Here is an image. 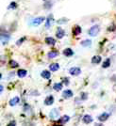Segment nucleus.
Here are the masks:
<instances>
[{"instance_id": "obj_1", "label": "nucleus", "mask_w": 116, "mask_h": 126, "mask_svg": "<svg viewBox=\"0 0 116 126\" xmlns=\"http://www.w3.org/2000/svg\"><path fill=\"white\" fill-rule=\"evenodd\" d=\"M99 31H100V27H99V26H98V25H95V26L91 27L88 33H89V35L92 36V37H95V36L99 33Z\"/></svg>"}, {"instance_id": "obj_2", "label": "nucleus", "mask_w": 116, "mask_h": 126, "mask_svg": "<svg viewBox=\"0 0 116 126\" xmlns=\"http://www.w3.org/2000/svg\"><path fill=\"white\" fill-rule=\"evenodd\" d=\"M44 20H45V18H44V17H37V18H35L34 20H32L31 26H40L42 23H43Z\"/></svg>"}, {"instance_id": "obj_3", "label": "nucleus", "mask_w": 116, "mask_h": 126, "mask_svg": "<svg viewBox=\"0 0 116 126\" xmlns=\"http://www.w3.org/2000/svg\"><path fill=\"white\" fill-rule=\"evenodd\" d=\"M69 73L71 75H74V76H77V75H79L81 74V70L78 67H72V68L69 70Z\"/></svg>"}, {"instance_id": "obj_4", "label": "nucleus", "mask_w": 116, "mask_h": 126, "mask_svg": "<svg viewBox=\"0 0 116 126\" xmlns=\"http://www.w3.org/2000/svg\"><path fill=\"white\" fill-rule=\"evenodd\" d=\"M58 116H59V112H58L57 108L52 109V110L50 111V113H49V117H50L51 120H56L57 118H58Z\"/></svg>"}, {"instance_id": "obj_5", "label": "nucleus", "mask_w": 116, "mask_h": 126, "mask_svg": "<svg viewBox=\"0 0 116 126\" xmlns=\"http://www.w3.org/2000/svg\"><path fill=\"white\" fill-rule=\"evenodd\" d=\"M93 117L91 115H88V114H86V115L83 116V119H82V121L84 122L85 124H90L93 122Z\"/></svg>"}, {"instance_id": "obj_6", "label": "nucleus", "mask_w": 116, "mask_h": 126, "mask_svg": "<svg viewBox=\"0 0 116 126\" xmlns=\"http://www.w3.org/2000/svg\"><path fill=\"white\" fill-rule=\"evenodd\" d=\"M54 104V96L53 95H48L44 100V105H51Z\"/></svg>"}, {"instance_id": "obj_7", "label": "nucleus", "mask_w": 116, "mask_h": 126, "mask_svg": "<svg viewBox=\"0 0 116 126\" xmlns=\"http://www.w3.org/2000/svg\"><path fill=\"white\" fill-rule=\"evenodd\" d=\"M72 96H73V91L71 89H66V90H64L63 92H62V97H63L64 99H69Z\"/></svg>"}, {"instance_id": "obj_8", "label": "nucleus", "mask_w": 116, "mask_h": 126, "mask_svg": "<svg viewBox=\"0 0 116 126\" xmlns=\"http://www.w3.org/2000/svg\"><path fill=\"white\" fill-rule=\"evenodd\" d=\"M70 121V117L68 115H64V116H61L60 117V119L58 120V122H59V124H64V123H66V122H68Z\"/></svg>"}, {"instance_id": "obj_9", "label": "nucleus", "mask_w": 116, "mask_h": 126, "mask_svg": "<svg viewBox=\"0 0 116 126\" xmlns=\"http://www.w3.org/2000/svg\"><path fill=\"white\" fill-rule=\"evenodd\" d=\"M109 117H110V114L105 112V113H102L100 116H98V120H99V121H101V122H104V121H106L109 119Z\"/></svg>"}, {"instance_id": "obj_10", "label": "nucleus", "mask_w": 116, "mask_h": 126, "mask_svg": "<svg viewBox=\"0 0 116 126\" xmlns=\"http://www.w3.org/2000/svg\"><path fill=\"white\" fill-rule=\"evenodd\" d=\"M64 35H65V31H64L62 28L58 27V29H57V33H56L57 38H58V39H62V38L64 37Z\"/></svg>"}, {"instance_id": "obj_11", "label": "nucleus", "mask_w": 116, "mask_h": 126, "mask_svg": "<svg viewBox=\"0 0 116 126\" xmlns=\"http://www.w3.org/2000/svg\"><path fill=\"white\" fill-rule=\"evenodd\" d=\"M63 55L65 57H72L74 55V51L71 48H66L63 50Z\"/></svg>"}, {"instance_id": "obj_12", "label": "nucleus", "mask_w": 116, "mask_h": 126, "mask_svg": "<svg viewBox=\"0 0 116 126\" xmlns=\"http://www.w3.org/2000/svg\"><path fill=\"white\" fill-rule=\"evenodd\" d=\"M41 76L44 79H49L50 78V76H51V74H50V72H49V71L44 70V71H42V73H41Z\"/></svg>"}, {"instance_id": "obj_13", "label": "nucleus", "mask_w": 116, "mask_h": 126, "mask_svg": "<svg viewBox=\"0 0 116 126\" xmlns=\"http://www.w3.org/2000/svg\"><path fill=\"white\" fill-rule=\"evenodd\" d=\"M62 87H63V83L59 82V83H55L54 86H53V89H55L56 91H59V90H61Z\"/></svg>"}, {"instance_id": "obj_14", "label": "nucleus", "mask_w": 116, "mask_h": 126, "mask_svg": "<svg viewBox=\"0 0 116 126\" xmlns=\"http://www.w3.org/2000/svg\"><path fill=\"white\" fill-rule=\"evenodd\" d=\"M49 69H50L51 72H57L58 69H59V65H58V63H52L49 66Z\"/></svg>"}, {"instance_id": "obj_15", "label": "nucleus", "mask_w": 116, "mask_h": 126, "mask_svg": "<svg viewBox=\"0 0 116 126\" xmlns=\"http://www.w3.org/2000/svg\"><path fill=\"white\" fill-rule=\"evenodd\" d=\"M45 42L47 43L48 45H55L56 41H55V39H54V38L47 37V38H45Z\"/></svg>"}, {"instance_id": "obj_16", "label": "nucleus", "mask_w": 116, "mask_h": 126, "mask_svg": "<svg viewBox=\"0 0 116 126\" xmlns=\"http://www.w3.org/2000/svg\"><path fill=\"white\" fill-rule=\"evenodd\" d=\"M101 60H102V58H101L100 56H95L92 58V63L93 64H99L101 62Z\"/></svg>"}, {"instance_id": "obj_17", "label": "nucleus", "mask_w": 116, "mask_h": 126, "mask_svg": "<svg viewBox=\"0 0 116 126\" xmlns=\"http://www.w3.org/2000/svg\"><path fill=\"white\" fill-rule=\"evenodd\" d=\"M81 33V27L79 26H76L73 28V34H74L75 36H77Z\"/></svg>"}, {"instance_id": "obj_18", "label": "nucleus", "mask_w": 116, "mask_h": 126, "mask_svg": "<svg viewBox=\"0 0 116 126\" xmlns=\"http://www.w3.org/2000/svg\"><path fill=\"white\" fill-rule=\"evenodd\" d=\"M1 40H2V43H3V44H6V43L8 42V41L10 40V36H9L8 34L5 35V34L2 33V34H1Z\"/></svg>"}, {"instance_id": "obj_19", "label": "nucleus", "mask_w": 116, "mask_h": 126, "mask_svg": "<svg viewBox=\"0 0 116 126\" xmlns=\"http://www.w3.org/2000/svg\"><path fill=\"white\" fill-rule=\"evenodd\" d=\"M19 100H20V99H19V97H17V96L14 97V98H12V99L10 101V105H11V106H14V105H16L18 103H19Z\"/></svg>"}, {"instance_id": "obj_20", "label": "nucleus", "mask_w": 116, "mask_h": 126, "mask_svg": "<svg viewBox=\"0 0 116 126\" xmlns=\"http://www.w3.org/2000/svg\"><path fill=\"white\" fill-rule=\"evenodd\" d=\"M26 74H27V72H26V70H19L18 73H17V75L20 78H24L25 76H26Z\"/></svg>"}, {"instance_id": "obj_21", "label": "nucleus", "mask_w": 116, "mask_h": 126, "mask_svg": "<svg viewBox=\"0 0 116 126\" xmlns=\"http://www.w3.org/2000/svg\"><path fill=\"white\" fill-rule=\"evenodd\" d=\"M53 23V15H49L47 18V21H46V24H45V26H46V28H49L51 25H52Z\"/></svg>"}, {"instance_id": "obj_22", "label": "nucleus", "mask_w": 116, "mask_h": 126, "mask_svg": "<svg viewBox=\"0 0 116 126\" xmlns=\"http://www.w3.org/2000/svg\"><path fill=\"white\" fill-rule=\"evenodd\" d=\"M47 56L49 58H56V57H58V53L57 52V51H51V52L48 53Z\"/></svg>"}, {"instance_id": "obj_23", "label": "nucleus", "mask_w": 116, "mask_h": 126, "mask_svg": "<svg viewBox=\"0 0 116 126\" xmlns=\"http://www.w3.org/2000/svg\"><path fill=\"white\" fill-rule=\"evenodd\" d=\"M111 66V59L110 58H107L105 61H104V63L102 64V67L104 69H106V68H109Z\"/></svg>"}, {"instance_id": "obj_24", "label": "nucleus", "mask_w": 116, "mask_h": 126, "mask_svg": "<svg viewBox=\"0 0 116 126\" xmlns=\"http://www.w3.org/2000/svg\"><path fill=\"white\" fill-rule=\"evenodd\" d=\"M92 44V41L91 40H85V41H82L81 42V45L84 46V47H88Z\"/></svg>"}, {"instance_id": "obj_25", "label": "nucleus", "mask_w": 116, "mask_h": 126, "mask_svg": "<svg viewBox=\"0 0 116 126\" xmlns=\"http://www.w3.org/2000/svg\"><path fill=\"white\" fill-rule=\"evenodd\" d=\"M10 66H11V68H17L19 66V64L16 62L15 60H11L10 61Z\"/></svg>"}, {"instance_id": "obj_26", "label": "nucleus", "mask_w": 116, "mask_h": 126, "mask_svg": "<svg viewBox=\"0 0 116 126\" xmlns=\"http://www.w3.org/2000/svg\"><path fill=\"white\" fill-rule=\"evenodd\" d=\"M80 99H81V101H86L88 99V93L87 92H82L80 95Z\"/></svg>"}, {"instance_id": "obj_27", "label": "nucleus", "mask_w": 116, "mask_h": 126, "mask_svg": "<svg viewBox=\"0 0 116 126\" xmlns=\"http://www.w3.org/2000/svg\"><path fill=\"white\" fill-rule=\"evenodd\" d=\"M17 8V4H16L15 2H11V4H10V6H9V9H16Z\"/></svg>"}, {"instance_id": "obj_28", "label": "nucleus", "mask_w": 116, "mask_h": 126, "mask_svg": "<svg viewBox=\"0 0 116 126\" xmlns=\"http://www.w3.org/2000/svg\"><path fill=\"white\" fill-rule=\"evenodd\" d=\"M25 40H26V38H25V37L22 38V39H20V40H18V41H17V42H16V44H17V45H21L22 43L24 42V41H25Z\"/></svg>"}, {"instance_id": "obj_29", "label": "nucleus", "mask_w": 116, "mask_h": 126, "mask_svg": "<svg viewBox=\"0 0 116 126\" xmlns=\"http://www.w3.org/2000/svg\"><path fill=\"white\" fill-rule=\"evenodd\" d=\"M62 83H63V84H65L66 86H67V85H69V79L67 78V77H63V78H62Z\"/></svg>"}, {"instance_id": "obj_30", "label": "nucleus", "mask_w": 116, "mask_h": 126, "mask_svg": "<svg viewBox=\"0 0 116 126\" xmlns=\"http://www.w3.org/2000/svg\"><path fill=\"white\" fill-rule=\"evenodd\" d=\"M67 21H68L67 19H65V18H62V19H59V20H58V24H60V25H61V24H64V22L66 23Z\"/></svg>"}, {"instance_id": "obj_31", "label": "nucleus", "mask_w": 116, "mask_h": 126, "mask_svg": "<svg viewBox=\"0 0 116 126\" xmlns=\"http://www.w3.org/2000/svg\"><path fill=\"white\" fill-rule=\"evenodd\" d=\"M7 126H16V121H11L10 123H8V124H7Z\"/></svg>"}, {"instance_id": "obj_32", "label": "nucleus", "mask_w": 116, "mask_h": 126, "mask_svg": "<svg viewBox=\"0 0 116 126\" xmlns=\"http://www.w3.org/2000/svg\"><path fill=\"white\" fill-rule=\"evenodd\" d=\"M51 6H52V4H51V2H48V3H46L45 5H44V7H45V9H50L51 8Z\"/></svg>"}, {"instance_id": "obj_33", "label": "nucleus", "mask_w": 116, "mask_h": 126, "mask_svg": "<svg viewBox=\"0 0 116 126\" xmlns=\"http://www.w3.org/2000/svg\"><path fill=\"white\" fill-rule=\"evenodd\" d=\"M114 29H115V26H111L110 28H109V31H114Z\"/></svg>"}, {"instance_id": "obj_34", "label": "nucleus", "mask_w": 116, "mask_h": 126, "mask_svg": "<svg viewBox=\"0 0 116 126\" xmlns=\"http://www.w3.org/2000/svg\"><path fill=\"white\" fill-rule=\"evenodd\" d=\"M27 109H29V105H25V108H24V110L26 111Z\"/></svg>"}, {"instance_id": "obj_35", "label": "nucleus", "mask_w": 116, "mask_h": 126, "mask_svg": "<svg viewBox=\"0 0 116 126\" xmlns=\"http://www.w3.org/2000/svg\"><path fill=\"white\" fill-rule=\"evenodd\" d=\"M3 89H4V88H3V85H1V86H0V91H1V92L3 91Z\"/></svg>"}, {"instance_id": "obj_36", "label": "nucleus", "mask_w": 116, "mask_h": 126, "mask_svg": "<svg viewBox=\"0 0 116 126\" xmlns=\"http://www.w3.org/2000/svg\"><path fill=\"white\" fill-rule=\"evenodd\" d=\"M95 126H103V125H102V124H101V123H100V124H95Z\"/></svg>"}]
</instances>
